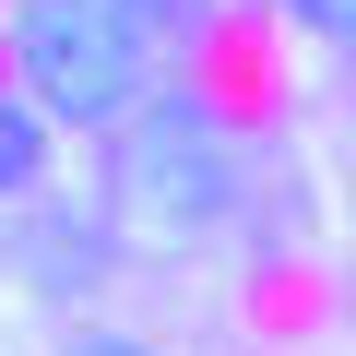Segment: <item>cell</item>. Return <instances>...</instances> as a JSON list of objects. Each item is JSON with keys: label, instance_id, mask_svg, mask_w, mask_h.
Masks as SVG:
<instances>
[{"label": "cell", "instance_id": "6da1fadb", "mask_svg": "<svg viewBox=\"0 0 356 356\" xmlns=\"http://www.w3.org/2000/svg\"><path fill=\"white\" fill-rule=\"evenodd\" d=\"M13 60H24L36 119L107 131L154 95L166 24H154V0H13Z\"/></svg>", "mask_w": 356, "mask_h": 356}, {"label": "cell", "instance_id": "7a4b0ae2", "mask_svg": "<svg viewBox=\"0 0 356 356\" xmlns=\"http://www.w3.org/2000/svg\"><path fill=\"white\" fill-rule=\"evenodd\" d=\"M119 202L166 238H191L214 214H238V131L202 95H143L119 131Z\"/></svg>", "mask_w": 356, "mask_h": 356}, {"label": "cell", "instance_id": "3957f363", "mask_svg": "<svg viewBox=\"0 0 356 356\" xmlns=\"http://www.w3.org/2000/svg\"><path fill=\"white\" fill-rule=\"evenodd\" d=\"M48 178V119H36V95H0V202H24Z\"/></svg>", "mask_w": 356, "mask_h": 356}, {"label": "cell", "instance_id": "277c9868", "mask_svg": "<svg viewBox=\"0 0 356 356\" xmlns=\"http://www.w3.org/2000/svg\"><path fill=\"white\" fill-rule=\"evenodd\" d=\"M72 356H154V344H131V332H95V344H72Z\"/></svg>", "mask_w": 356, "mask_h": 356}, {"label": "cell", "instance_id": "5b68a950", "mask_svg": "<svg viewBox=\"0 0 356 356\" xmlns=\"http://www.w3.org/2000/svg\"><path fill=\"white\" fill-rule=\"evenodd\" d=\"M285 13H297V24H332V0H285Z\"/></svg>", "mask_w": 356, "mask_h": 356}, {"label": "cell", "instance_id": "8992f818", "mask_svg": "<svg viewBox=\"0 0 356 356\" xmlns=\"http://www.w3.org/2000/svg\"><path fill=\"white\" fill-rule=\"evenodd\" d=\"M332 24H344V36H356V0H332Z\"/></svg>", "mask_w": 356, "mask_h": 356}]
</instances>
